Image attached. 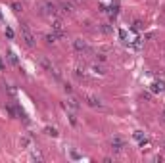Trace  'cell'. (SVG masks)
Returning <instances> with one entry per match:
<instances>
[{"label":"cell","mask_w":165,"mask_h":163,"mask_svg":"<svg viewBox=\"0 0 165 163\" xmlns=\"http://www.w3.org/2000/svg\"><path fill=\"white\" fill-rule=\"evenodd\" d=\"M21 37H23V40H25L27 46H33V44H35V37H33V33L29 31L27 25H21Z\"/></svg>","instance_id":"1"},{"label":"cell","mask_w":165,"mask_h":163,"mask_svg":"<svg viewBox=\"0 0 165 163\" xmlns=\"http://www.w3.org/2000/svg\"><path fill=\"white\" fill-rule=\"evenodd\" d=\"M112 152H113V154H123V152H125V142L119 136H115L112 140Z\"/></svg>","instance_id":"2"},{"label":"cell","mask_w":165,"mask_h":163,"mask_svg":"<svg viewBox=\"0 0 165 163\" xmlns=\"http://www.w3.org/2000/svg\"><path fill=\"white\" fill-rule=\"evenodd\" d=\"M42 14L44 16H56L58 14V6L52 4V2H44L42 4Z\"/></svg>","instance_id":"3"},{"label":"cell","mask_w":165,"mask_h":163,"mask_svg":"<svg viewBox=\"0 0 165 163\" xmlns=\"http://www.w3.org/2000/svg\"><path fill=\"white\" fill-rule=\"evenodd\" d=\"M85 100H86V104H89L90 107H102L100 98H96V96H92V94H85Z\"/></svg>","instance_id":"4"},{"label":"cell","mask_w":165,"mask_h":163,"mask_svg":"<svg viewBox=\"0 0 165 163\" xmlns=\"http://www.w3.org/2000/svg\"><path fill=\"white\" fill-rule=\"evenodd\" d=\"M52 33H56L58 37H63V35H65V31H63V23H62L60 19L52 21Z\"/></svg>","instance_id":"5"},{"label":"cell","mask_w":165,"mask_h":163,"mask_svg":"<svg viewBox=\"0 0 165 163\" xmlns=\"http://www.w3.org/2000/svg\"><path fill=\"white\" fill-rule=\"evenodd\" d=\"M73 48H75L77 52H86V50H89V46H86V42H85L83 38H75V40H73Z\"/></svg>","instance_id":"6"},{"label":"cell","mask_w":165,"mask_h":163,"mask_svg":"<svg viewBox=\"0 0 165 163\" xmlns=\"http://www.w3.org/2000/svg\"><path fill=\"white\" fill-rule=\"evenodd\" d=\"M150 90L152 92H163L165 90V83L163 81H154L152 86H150Z\"/></svg>","instance_id":"7"},{"label":"cell","mask_w":165,"mask_h":163,"mask_svg":"<svg viewBox=\"0 0 165 163\" xmlns=\"http://www.w3.org/2000/svg\"><path fill=\"white\" fill-rule=\"evenodd\" d=\"M60 12H62V14H73V6L67 4V2H62V4H60Z\"/></svg>","instance_id":"8"},{"label":"cell","mask_w":165,"mask_h":163,"mask_svg":"<svg viewBox=\"0 0 165 163\" xmlns=\"http://www.w3.org/2000/svg\"><path fill=\"white\" fill-rule=\"evenodd\" d=\"M40 65H42V67H44L46 71H50V73L54 71V65H52V63H50L46 58H40Z\"/></svg>","instance_id":"9"},{"label":"cell","mask_w":165,"mask_h":163,"mask_svg":"<svg viewBox=\"0 0 165 163\" xmlns=\"http://www.w3.org/2000/svg\"><path fill=\"white\" fill-rule=\"evenodd\" d=\"M8 60H10V63H12V65H19V60L16 56V52H12V50L8 52Z\"/></svg>","instance_id":"10"},{"label":"cell","mask_w":165,"mask_h":163,"mask_svg":"<svg viewBox=\"0 0 165 163\" xmlns=\"http://www.w3.org/2000/svg\"><path fill=\"white\" fill-rule=\"evenodd\" d=\"M67 106L71 107V110H79V100H77V98H69V100H67Z\"/></svg>","instance_id":"11"},{"label":"cell","mask_w":165,"mask_h":163,"mask_svg":"<svg viewBox=\"0 0 165 163\" xmlns=\"http://www.w3.org/2000/svg\"><path fill=\"white\" fill-rule=\"evenodd\" d=\"M44 40L48 42V44H54V42L58 40V35H56V33H52V35H46V37H44Z\"/></svg>","instance_id":"12"},{"label":"cell","mask_w":165,"mask_h":163,"mask_svg":"<svg viewBox=\"0 0 165 163\" xmlns=\"http://www.w3.org/2000/svg\"><path fill=\"white\" fill-rule=\"evenodd\" d=\"M44 133H46L48 136H58V130L54 129V127H46V129H44Z\"/></svg>","instance_id":"13"},{"label":"cell","mask_w":165,"mask_h":163,"mask_svg":"<svg viewBox=\"0 0 165 163\" xmlns=\"http://www.w3.org/2000/svg\"><path fill=\"white\" fill-rule=\"evenodd\" d=\"M12 8H14V12H23V4H19V2H14Z\"/></svg>","instance_id":"14"},{"label":"cell","mask_w":165,"mask_h":163,"mask_svg":"<svg viewBox=\"0 0 165 163\" xmlns=\"http://www.w3.org/2000/svg\"><path fill=\"white\" fill-rule=\"evenodd\" d=\"M19 144H21V146H23V148H27V146L31 144V140H29L27 136H23V138H21V140H19Z\"/></svg>","instance_id":"15"},{"label":"cell","mask_w":165,"mask_h":163,"mask_svg":"<svg viewBox=\"0 0 165 163\" xmlns=\"http://www.w3.org/2000/svg\"><path fill=\"white\" fill-rule=\"evenodd\" d=\"M92 71H94V73H98V75H104V73H106V71L100 67V65H94V67H92Z\"/></svg>","instance_id":"16"},{"label":"cell","mask_w":165,"mask_h":163,"mask_svg":"<svg viewBox=\"0 0 165 163\" xmlns=\"http://www.w3.org/2000/svg\"><path fill=\"white\" fill-rule=\"evenodd\" d=\"M6 37H8V38H14V31L10 29V27H6Z\"/></svg>","instance_id":"17"},{"label":"cell","mask_w":165,"mask_h":163,"mask_svg":"<svg viewBox=\"0 0 165 163\" xmlns=\"http://www.w3.org/2000/svg\"><path fill=\"white\" fill-rule=\"evenodd\" d=\"M67 117H69V121H71V125H77V119H75V115H73V113H67Z\"/></svg>","instance_id":"18"},{"label":"cell","mask_w":165,"mask_h":163,"mask_svg":"<svg viewBox=\"0 0 165 163\" xmlns=\"http://www.w3.org/2000/svg\"><path fill=\"white\" fill-rule=\"evenodd\" d=\"M96 60L98 61H106V54H96Z\"/></svg>","instance_id":"19"},{"label":"cell","mask_w":165,"mask_h":163,"mask_svg":"<svg viewBox=\"0 0 165 163\" xmlns=\"http://www.w3.org/2000/svg\"><path fill=\"white\" fill-rule=\"evenodd\" d=\"M119 37L125 40V38H127V33H125V31H119Z\"/></svg>","instance_id":"20"},{"label":"cell","mask_w":165,"mask_h":163,"mask_svg":"<svg viewBox=\"0 0 165 163\" xmlns=\"http://www.w3.org/2000/svg\"><path fill=\"white\" fill-rule=\"evenodd\" d=\"M0 69H6V63H4V60H0Z\"/></svg>","instance_id":"21"},{"label":"cell","mask_w":165,"mask_h":163,"mask_svg":"<svg viewBox=\"0 0 165 163\" xmlns=\"http://www.w3.org/2000/svg\"><path fill=\"white\" fill-rule=\"evenodd\" d=\"M163 121H165V110H163Z\"/></svg>","instance_id":"22"},{"label":"cell","mask_w":165,"mask_h":163,"mask_svg":"<svg viewBox=\"0 0 165 163\" xmlns=\"http://www.w3.org/2000/svg\"><path fill=\"white\" fill-rule=\"evenodd\" d=\"M161 146H163V150H165V142H161Z\"/></svg>","instance_id":"23"},{"label":"cell","mask_w":165,"mask_h":163,"mask_svg":"<svg viewBox=\"0 0 165 163\" xmlns=\"http://www.w3.org/2000/svg\"><path fill=\"white\" fill-rule=\"evenodd\" d=\"M0 17H2V14H0Z\"/></svg>","instance_id":"24"}]
</instances>
